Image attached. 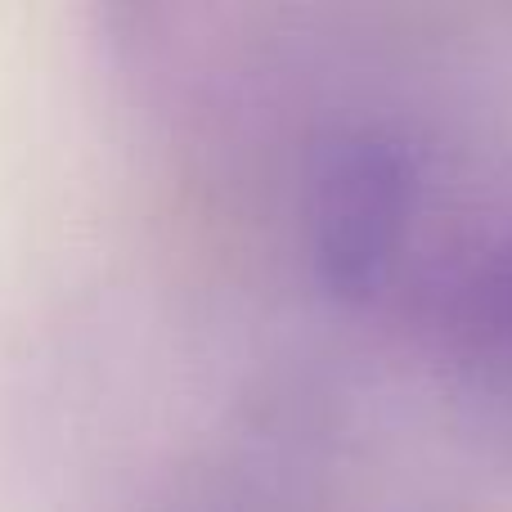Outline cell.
Wrapping results in <instances>:
<instances>
[{"label":"cell","instance_id":"cell-1","mask_svg":"<svg viewBox=\"0 0 512 512\" xmlns=\"http://www.w3.org/2000/svg\"><path fill=\"white\" fill-rule=\"evenodd\" d=\"M463 319H468L472 337L490 360L512 364V239L468 274Z\"/></svg>","mask_w":512,"mask_h":512}]
</instances>
